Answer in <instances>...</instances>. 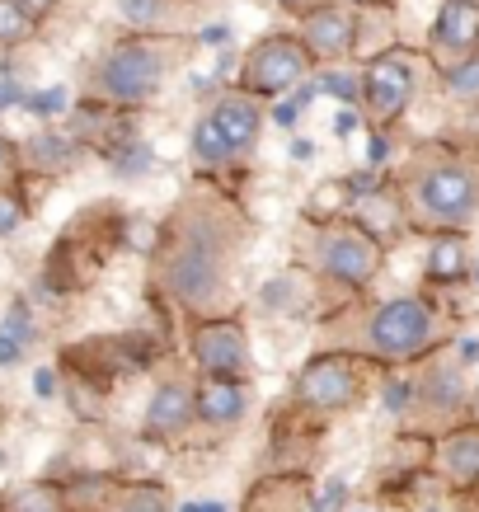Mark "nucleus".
Instances as JSON below:
<instances>
[{"label": "nucleus", "instance_id": "42", "mask_svg": "<svg viewBox=\"0 0 479 512\" xmlns=\"http://www.w3.org/2000/svg\"><path fill=\"white\" fill-rule=\"evenodd\" d=\"M475 414H479V390H475Z\"/></svg>", "mask_w": 479, "mask_h": 512}, {"label": "nucleus", "instance_id": "30", "mask_svg": "<svg viewBox=\"0 0 479 512\" xmlns=\"http://www.w3.org/2000/svg\"><path fill=\"white\" fill-rule=\"evenodd\" d=\"M325 90L329 94H343V99H353V94H357V80L353 76H325Z\"/></svg>", "mask_w": 479, "mask_h": 512}, {"label": "nucleus", "instance_id": "19", "mask_svg": "<svg viewBox=\"0 0 479 512\" xmlns=\"http://www.w3.org/2000/svg\"><path fill=\"white\" fill-rule=\"evenodd\" d=\"M118 15L127 24H160V19L170 15V5L165 0H118Z\"/></svg>", "mask_w": 479, "mask_h": 512}, {"label": "nucleus", "instance_id": "5", "mask_svg": "<svg viewBox=\"0 0 479 512\" xmlns=\"http://www.w3.org/2000/svg\"><path fill=\"white\" fill-rule=\"evenodd\" d=\"M104 90L113 94V99H127V104H137V99H146V94H155V85H160V57H155L151 47H118L109 62H104Z\"/></svg>", "mask_w": 479, "mask_h": 512}, {"label": "nucleus", "instance_id": "41", "mask_svg": "<svg viewBox=\"0 0 479 512\" xmlns=\"http://www.w3.org/2000/svg\"><path fill=\"white\" fill-rule=\"evenodd\" d=\"M5 165H10V151H5V141H0V170H5Z\"/></svg>", "mask_w": 479, "mask_h": 512}, {"label": "nucleus", "instance_id": "34", "mask_svg": "<svg viewBox=\"0 0 479 512\" xmlns=\"http://www.w3.org/2000/svg\"><path fill=\"white\" fill-rule=\"evenodd\" d=\"M310 156H315V141H310V137H296L292 141V160H310Z\"/></svg>", "mask_w": 479, "mask_h": 512}, {"label": "nucleus", "instance_id": "15", "mask_svg": "<svg viewBox=\"0 0 479 512\" xmlns=\"http://www.w3.org/2000/svg\"><path fill=\"white\" fill-rule=\"evenodd\" d=\"M442 461H447V470L456 475V480H475L479 475V433L451 437L447 451H442Z\"/></svg>", "mask_w": 479, "mask_h": 512}, {"label": "nucleus", "instance_id": "10", "mask_svg": "<svg viewBox=\"0 0 479 512\" xmlns=\"http://www.w3.org/2000/svg\"><path fill=\"white\" fill-rule=\"evenodd\" d=\"M301 38H306L310 52H320V57H339V52H348V43H353V19L343 15L339 5L310 10V15L301 19Z\"/></svg>", "mask_w": 479, "mask_h": 512}, {"label": "nucleus", "instance_id": "1", "mask_svg": "<svg viewBox=\"0 0 479 512\" xmlns=\"http://www.w3.org/2000/svg\"><path fill=\"white\" fill-rule=\"evenodd\" d=\"M165 282H170V292L184 301V306H207L212 296H217L221 287V254H217V240L207 231H193L184 240V249L174 254L170 273H165Z\"/></svg>", "mask_w": 479, "mask_h": 512}, {"label": "nucleus", "instance_id": "25", "mask_svg": "<svg viewBox=\"0 0 479 512\" xmlns=\"http://www.w3.org/2000/svg\"><path fill=\"white\" fill-rule=\"evenodd\" d=\"M62 104H66V90H43V94H33V99H29V109L43 113V118L62 113Z\"/></svg>", "mask_w": 479, "mask_h": 512}, {"label": "nucleus", "instance_id": "7", "mask_svg": "<svg viewBox=\"0 0 479 512\" xmlns=\"http://www.w3.org/2000/svg\"><path fill=\"white\" fill-rule=\"evenodd\" d=\"M409 94H414V66L404 57H381L367 66V104L381 118H395L409 104Z\"/></svg>", "mask_w": 479, "mask_h": 512}, {"label": "nucleus", "instance_id": "18", "mask_svg": "<svg viewBox=\"0 0 479 512\" xmlns=\"http://www.w3.org/2000/svg\"><path fill=\"white\" fill-rule=\"evenodd\" d=\"M33 19L19 10V0H0V43H24Z\"/></svg>", "mask_w": 479, "mask_h": 512}, {"label": "nucleus", "instance_id": "14", "mask_svg": "<svg viewBox=\"0 0 479 512\" xmlns=\"http://www.w3.org/2000/svg\"><path fill=\"white\" fill-rule=\"evenodd\" d=\"M217 127L231 137V146L240 151V146H249V141L259 137V109L249 104V99H240V94H231V99H221L217 104Z\"/></svg>", "mask_w": 479, "mask_h": 512}, {"label": "nucleus", "instance_id": "13", "mask_svg": "<svg viewBox=\"0 0 479 512\" xmlns=\"http://www.w3.org/2000/svg\"><path fill=\"white\" fill-rule=\"evenodd\" d=\"M437 43L451 52H470L479 43V5L475 0H447L437 15Z\"/></svg>", "mask_w": 479, "mask_h": 512}, {"label": "nucleus", "instance_id": "38", "mask_svg": "<svg viewBox=\"0 0 479 512\" xmlns=\"http://www.w3.org/2000/svg\"><path fill=\"white\" fill-rule=\"evenodd\" d=\"M179 512H226V503H184Z\"/></svg>", "mask_w": 479, "mask_h": 512}, {"label": "nucleus", "instance_id": "20", "mask_svg": "<svg viewBox=\"0 0 479 512\" xmlns=\"http://www.w3.org/2000/svg\"><path fill=\"white\" fill-rule=\"evenodd\" d=\"M296 292H301V287H296L292 278H273V282H263L259 301H263V311H292Z\"/></svg>", "mask_w": 479, "mask_h": 512}, {"label": "nucleus", "instance_id": "29", "mask_svg": "<svg viewBox=\"0 0 479 512\" xmlns=\"http://www.w3.org/2000/svg\"><path fill=\"white\" fill-rule=\"evenodd\" d=\"M451 90H456V94H475L479 90V66H461V71L451 76Z\"/></svg>", "mask_w": 479, "mask_h": 512}, {"label": "nucleus", "instance_id": "3", "mask_svg": "<svg viewBox=\"0 0 479 512\" xmlns=\"http://www.w3.org/2000/svg\"><path fill=\"white\" fill-rule=\"evenodd\" d=\"M428 334H433V315H428L423 301H390V306H381L376 320H371V343L390 357L418 353V348L428 343Z\"/></svg>", "mask_w": 479, "mask_h": 512}, {"label": "nucleus", "instance_id": "39", "mask_svg": "<svg viewBox=\"0 0 479 512\" xmlns=\"http://www.w3.org/2000/svg\"><path fill=\"white\" fill-rule=\"evenodd\" d=\"M15 99H19L15 80H5V85H0V109H5V104H15Z\"/></svg>", "mask_w": 479, "mask_h": 512}, {"label": "nucleus", "instance_id": "33", "mask_svg": "<svg viewBox=\"0 0 479 512\" xmlns=\"http://www.w3.org/2000/svg\"><path fill=\"white\" fill-rule=\"evenodd\" d=\"M404 400H409V390H404V386H390V390H386L390 414H400V409H404Z\"/></svg>", "mask_w": 479, "mask_h": 512}, {"label": "nucleus", "instance_id": "17", "mask_svg": "<svg viewBox=\"0 0 479 512\" xmlns=\"http://www.w3.org/2000/svg\"><path fill=\"white\" fill-rule=\"evenodd\" d=\"M465 245L461 240H437L433 254H428V273H433L437 282H456L465 273Z\"/></svg>", "mask_w": 479, "mask_h": 512}, {"label": "nucleus", "instance_id": "11", "mask_svg": "<svg viewBox=\"0 0 479 512\" xmlns=\"http://www.w3.org/2000/svg\"><path fill=\"white\" fill-rule=\"evenodd\" d=\"M193 409H198L202 423H240V414H245V390L235 386V381H226V376H212L207 386L193 395Z\"/></svg>", "mask_w": 479, "mask_h": 512}, {"label": "nucleus", "instance_id": "8", "mask_svg": "<svg viewBox=\"0 0 479 512\" xmlns=\"http://www.w3.org/2000/svg\"><path fill=\"white\" fill-rule=\"evenodd\" d=\"M193 353H198V367L212 376H235L245 372L249 362V348H245V334L235 325H207L193 343Z\"/></svg>", "mask_w": 479, "mask_h": 512}, {"label": "nucleus", "instance_id": "37", "mask_svg": "<svg viewBox=\"0 0 479 512\" xmlns=\"http://www.w3.org/2000/svg\"><path fill=\"white\" fill-rule=\"evenodd\" d=\"M367 160H371V165H381V160H386V141H381V137L367 146Z\"/></svg>", "mask_w": 479, "mask_h": 512}, {"label": "nucleus", "instance_id": "31", "mask_svg": "<svg viewBox=\"0 0 479 512\" xmlns=\"http://www.w3.org/2000/svg\"><path fill=\"white\" fill-rule=\"evenodd\" d=\"M19 10L29 19H43V15H52L57 10V0H19Z\"/></svg>", "mask_w": 479, "mask_h": 512}, {"label": "nucleus", "instance_id": "16", "mask_svg": "<svg viewBox=\"0 0 479 512\" xmlns=\"http://www.w3.org/2000/svg\"><path fill=\"white\" fill-rule=\"evenodd\" d=\"M193 151H198L202 160H212V165L235 156L231 137H226V132L217 127V118H212V113H207V118H198V127H193Z\"/></svg>", "mask_w": 479, "mask_h": 512}, {"label": "nucleus", "instance_id": "43", "mask_svg": "<svg viewBox=\"0 0 479 512\" xmlns=\"http://www.w3.org/2000/svg\"><path fill=\"white\" fill-rule=\"evenodd\" d=\"M282 5H301V0H282Z\"/></svg>", "mask_w": 479, "mask_h": 512}, {"label": "nucleus", "instance_id": "27", "mask_svg": "<svg viewBox=\"0 0 479 512\" xmlns=\"http://www.w3.org/2000/svg\"><path fill=\"white\" fill-rule=\"evenodd\" d=\"M0 329H5V334H15V339H24V343H29V334H33V329H29V311H24V306H10V320H5V325H0Z\"/></svg>", "mask_w": 479, "mask_h": 512}, {"label": "nucleus", "instance_id": "12", "mask_svg": "<svg viewBox=\"0 0 479 512\" xmlns=\"http://www.w3.org/2000/svg\"><path fill=\"white\" fill-rule=\"evenodd\" d=\"M188 409H193V400L184 386H174V381L160 386L146 404V437H174L188 423Z\"/></svg>", "mask_w": 479, "mask_h": 512}, {"label": "nucleus", "instance_id": "23", "mask_svg": "<svg viewBox=\"0 0 479 512\" xmlns=\"http://www.w3.org/2000/svg\"><path fill=\"white\" fill-rule=\"evenodd\" d=\"M33 160H38V165H62V160H66V141L62 137L33 141Z\"/></svg>", "mask_w": 479, "mask_h": 512}, {"label": "nucleus", "instance_id": "32", "mask_svg": "<svg viewBox=\"0 0 479 512\" xmlns=\"http://www.w3.org/2000/svg\"><path fill=\"white\" fill-rule=\"evenodd\" d=\"M202 43H212V47L231 43V24H212V29H202Z\"/></svg>", "mask_w": 479, "mask_h": 512}, {"label": "nucleus", "instance_id": "21", "mask_svg": "<svg viewBox=\"0 0 479 512\" xmlns=\"http://www.w3.org/2000/svg\"><path fill=\"white\" fill-rule=\"evenodd\" d=\"M428 400H433L437 409L456 404V400H461V376H456V372H437L433 381H428Z\"/></svg>", "mask_w": 479, "mask_h": 512}, {"label": "nucleus", "instance_id": "36", "mask_svg": "<svg viewBox=\"0 0 479 512\" xmlns=\"http://www.w3.org/2000/svg\"><path fill=\"white\" fill-rule=\"evenodd\" d=\"M33 390H38V395H52V390H57L52 372H33Z\"/></svg>", "mask_w": 479, "mask_h": 512}, {"label": "nucleus", "instance_id": "4", "mask_svg": "<svg viewBox=\"0 0 479 512\" xmlns=\"http://www.w3.org/2000/svg\"><path fill=\"white\" fill-rule=\"evenodd\" d=\"M418 202H423V212H433L437 221H465L479 207V184H475V174L456 170V165H437V170L423 174Z\"/></svg>", "mask_w": 479, "mask_h": 512}, {"label": "nucleus", "instance_id": "28", "mask_svg": "<svg viewBox=\"0 0 479 512\" xmlns=\"http://www.w3.org/2000/svg\"><path fill=\"white\" fill-rule=\"evenodd\" d=\"M19 357H24V339H15V334L0 329V367H15Z\"/></svg>", "mask_w": 479, "mask_h": 512}, {"label": "nucleus", "instance_id": "35", "mask_svg": "<svg viewBox=\"0 0 479 512\" xmlns=\"http://www.w3.org/2000/svg\"><path fill=\"white\" fill-rule=\"evenodd\" d=\"M353 127H357V118L348 109L339 113V118H334V132H339V137H353Z\"/></svg>", "mask_w": 479, "mask_h": 512}, {"label": "nucleus", "instance_id": "24", "mask_svg": "<svg viewBox=\"0 0 479 512\" xmlns=\"http://www.w3.org/2000/svg\"><path fill=\"white\" fill-rule=\"evenodd\" d=\"M123 512H165V498L151 494V489H137V494H127Z\"/></svg>", "mask_w": 479, "mask_h": 512}, {"label": "nucleus", "instance_id": "26", "mask_svg": "<svg viewBox=\"0 0 479 512\" xmlns=\"http://www.w3.org/2000/svg\"><path fill=\"white\" fill-rule=\"evenodd\" d=\"M19 221H24V212H19V202L10 198V193H0V235H15Z\"/></svg>", "mask_w": 479, "mask_h": 512}, {"label": "nucleus", "instance_id": "2", "mask_svg": "<svg viewBox=\"0 0 479 512\" xmlns=\"http://www.w3.org/2000/svg\"><path fill=\"white\" fill-rule=\"evenodd\" d=\"M310 71L306 52L292 38H263L245 57V90L249 94H282Z\"/></svg>", "mask_w": 479, "mask_h": 512}, {"label": "nucleus", "instance_id": "40", "mask_svg": "<svg viewBox=\"0 0 479 512\" xmlns=\"http://www.w3.org/2000/svg\"><path fill=\"white\" fill-rule=\"evenodd\" d=\"M461 357H465V362H475V357H479V343L465 339V343H461Z\"/></svg>", "mask_w": 479, "mask_h": 512}, {"label": "nucleus", "instance_id": "22", "mask_svg": "<svg viewBox=\"0 0 479 512\" xmlns=\"http://www.w3.org/2000/svg\"><path fill=\"white\" fill-rule=\"evenodd\" d=\"M348 508V480H325L320 484V494H315V512H343Z\"/></svg>", "mask_w": 479, "mask_h": 512}, {"label": "nucleus", "instance_id": "9", "mask_svg": "<svg viewBox=\"0 0 479 512\" xmlns=\"http://www.w3.org/2000/svg\"><path fill=\"white\" fill-rule=\"evenodd\" d=\"M320 259H325V268L334 273L339 282H353V287H362V282L376 273V249L362 240V235H325V245H320Z\"/></svg>", "mask_w": 479, "mask_h": 512}, {"label": "nucleus", "instance_id": "6", "mask_svg": "<svg viewBox=\"0 0 479 512\" xmlns=\"http://www.w3.org/2000/svg\"><path fill=\"white\" fill-rule=\"evenodd\" d=\"M296 395H301L310 409H343V404H353V395H357L353 367H348V362H339V357H325V362L306 367V376H301Z\"/></svg>", "mask_w": 479, "mask_h": 512}]
</instances>
